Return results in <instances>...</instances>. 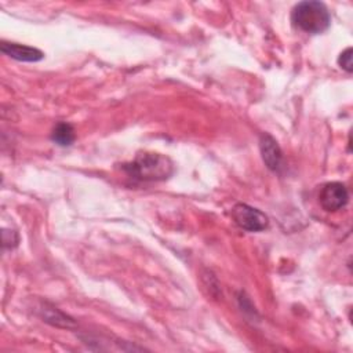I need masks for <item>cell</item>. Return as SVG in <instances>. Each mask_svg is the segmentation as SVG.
Returning a JSON list of instances; mask_svg holds the SVG:
<instances>
[{
	"label": "cell",
	"instance_id": "6",
	"mask_svg": "<svg viewBox=\"0 0 353 353\" xmlns=\"http://www.w3.org/2000/svg\"><path fill=\"white\" fill-rule=\"evenodd\" d=\"M0 51L4 55L19 62H39L44 58L43 51H40L39 48L25 46V44H18V43L1 41Z\"/></svg>",
	"mask_w": 353,
	"mask_h": 353
},
{
	"label": "cell",
	"instance_id": "4",
	"mask_svg": "<svg viewBox=\"0 0 353 353\" xmlns=\"http://www.w3.org/2000/svg\"><path fill=\"white\" fill-rule=\"evenodd\" d=\"M349 201V192L346 186L341 182H328L323 185L319 193V203L323 210L328 212L338 211L343 208Z\"/></svg>",
	"mask_w": 353,
	"mask_h": 353
},
{
	"label": "cell",
	"instance_id": "5",
	"mask_svg": "<svg viewBox=\"0 0 353 353\" xmlns=\"http://www.w3.org/2000/svg\"><path fill=\"white\" fill-rule=\"evenodd\" d=\"M259 149L265 165L272 171H279L283 163V152L277 141L272 135L263 132L259 137Z\"/></svg>",
	"mask_w": 353,
	"mask_h": 353
},
{
	"label": "cell",
	"instance_id": "7",
	"mask_svg": "<svg viewBox=\"0 0 353 353\" xmlns=\"http://www.w3.org/2000/svg\"><path fill=\"white\" fill-rule=\"evenodd\" d=\"M74 130L69 123H58L51 134V139L59 146H69L74 141Z\"/></svg>",
	"mask_w": 353,
	"mask_h": 353
},
{
	"label": "cell",
	"instance_id": "8",
	"mask_svg": "<svg viewBox=\"0 0 353 353\" xmlns=\"http://www.w3.org/2000/svg\"><path fill=\"white\" fill-rule=\"evenodd\" d=\"M41 312H43L44 321H47V323H50L52 325L65 327V328H70V327L74 325V321L69 316H66L62 312H59L57 307H47V306H44L41 309Z\"/></svg>",
	"mask_w": 353,
	"mask_h": 353
},
{
	"label": "cell",
	"instance_id": "9",
	"mask_svg": "<svg viewBox=\"0 0 353 353\" xmlns=\"http://www.w3.org/2000/svg\"><path fill=\"white\" fill-rule=\"evenodd\" d=\"M338 65L346 70L347 73H352L353 70V63H352V48L347 47L345 51H342L339 54V58H338Z\"/></svg>",
	"mask_w": 353,
	"mask_h": 353
},
{
	"label": "cell",
	"instance_id": "2",
	"mask_svg": "<svg viewBox=\"0 0 353 353\" xmlns=\"http://www.w3.org/2000/svg\"><path fill=\"white\" fill-rule=\"evenodd\" d=\"M291 22L295 28L317 34L330 28L331 15L324 3L316 0H307L298 3L291 11Z\"/></svg>",
	"mask_w": 353,
	"mask_h": 353
},
{
	"label": "cell",
	"instance_id": "3",
	"mask_svg": "<svg viewBox=\"0 0 353 353\" xmlns=\"http://www.w3.org/2000/svg\"><path fill=\"white\" fill-rule=\"evenodd\" d=\"M234 223L247 232H261L268 228L269 218L261 210L245 203H237L230 211Z\"/></svg>",
	"mask_w": 353,
	"mask_h": 353
},
{
	"label": "cell",
	"instance_id": "1",
	"mask_svg": "<svg viewBox=\"0 0 353 353\" xmlns=\"http://www.w3.org/2000/svg\"><path fill=\"white\" fill-rule=\"evenodd\" d=\"M123 170L137 181H164L174 172V163L160 153H138L137 157L123 165Z\"/></svg>",
	"mask_w": 353,
	"mask_h": 353
}]
</instances>
